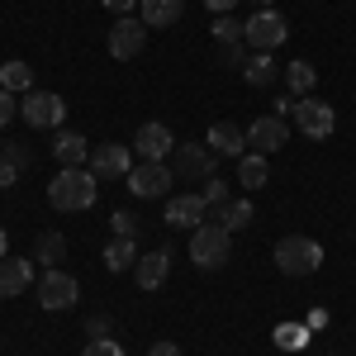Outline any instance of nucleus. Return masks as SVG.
I'll return each instance as SVG.
<instances>
[{
	"label": "nucleus",
	"instance_id": "1",
	"mask_svg": "<svg viewBox=\"0 0 356 356\" xmlns=\"http://www.w3.org/2000/svg\"><path fill=\"white\" fill-rule=\"evenodd\" d=\"M95 181L100 176L86 171V166H62L53 176V186H48V204H53L57 214H81V209H90L100 200V186Z\"/></svg>",
	"mask_w": 356,
	"mask_h": 356
},
{
	"label": "nucleus",
	"instance_id": "2",
	"mask_svg": "<svg viewBox=\"0 0 356 356\" xmlns=\"http://www.w3.org/2000/svg\"><path fill=\"white\" fill-rule=\"evenodd\" d=\"M275 266H280V275H290V280L314 275L318 266H323V247H318V238L290 233V238H280V243H275Z\"/></svg>",
	"mask_w": 356,
	"mask_h": 356
},
{
	"label": "nucleus",
	"instance_id": "3",
	"mask_svg": "<svg viewBox=\"0 0 356 356\" xmlns=\"http://www.w3.org/2000/svg\"><path fill=\"white\" fill-rule=\"evenodd\" d=\"M228 247H233V233L219 228V223H200L191 233V261L200 271H219L228 261Z\"/></svg>",
	"mask_w": 356,
	"mask_h": 356
},
{
	"label": "nucleus",
	"instance_id": "4",
	"mask_svg": "<svg viewBox=\"0 0 356 356\" xmlns=\"http://www.w3.org/2000/svg\"><path fill=\"white\" fill-rule=\"evenodd\" d=\"M285 38H290V24L280 19V10H257L243 24V43L252 53H275Z\"/></svg>",
	"mask_w": 356,
	"mask_h": 356
},
{
	"label": "nucleus",
	"instance_id": "5",
	"mask_svg": "<svg viewBox=\"0 0 356 356\" xmlns=\"http://www.w3.org/2000/svg\"><path fill=\"white\" fill-rule=\"evenodd\" d=\"M76 295H81L76 275L57 271V266H48V271L38 275V304H43L48 314H62V309H72V304H76Z\"/></svg>",
	"mask_w": 356,
	"mask_h": 356
},
{
	"label": "nucleus",
	"instance_id": "6",
	"mask_svg": "<svg viewBox=\"0 0 356 356\" xmlns=\"http://www.w3.org/2000/svg\"><path fill=\"white\" fill-rule=\"evenodd\" d=\"M19 114H24L29 129H57L67 105H62V95H53V90H29V95H19Z\"/></svg>",
	"mask_w": 356,
	"mask_h": 356
},
{
	"label": "nucleus",
	"instance_id": "7",
	"mask_svg": "<svg viewBox=\"0 0 356 356\" xmlns=\"http://www.w3.org/2000/svg\"><path fill=\"white\" fill-rule=\"evenodd\" d=\"M295 124H300L304 138L323 143V138H332V129H337V114H332V105H323L318 95H304L300 105H295Z\"/></svg>",
	"mask_w": 356,
	"mask_h": 356
},
{
	"label": "nucleus",
	"instance_id": "8",
	"mask_svg": "<svg viewBox=\"0 0 356 356\" xmlns=\"http://www.w3.org/2000/svg\"><path fill=\"white\" fill-rule=\"evenodd\" d=\"M290 143V124L280 119V114H261V119H252L247 124V147L252 152H261V157H271Z\"/></svg>",
	"mask_w": 356,
	"mask_h": 356
},
{
	"label": "nucleus",
	"instance_id": "9",
	"mask_svg": "<svg viewBox=\"0 0 356 356\" xmlns=\"http://www.w3.org/2000/svg\"><path fill=\"white\" fill-rule=\"evenodd\" d=\"M90 171L100 181H124L134 171V143H100L90 152Z\"/></svg>",
	"mask_w": 356,
	"mask_h": 356
},
{
	"label": "nucleus",
	"instance_id": "10",
	"mask_svg": "<svg viewBox=\"0 0 356 356\" xmlns=\"http://www.w3.org/2000/svg\"><path fill=\"white\" fill-rule=\"evenodd\" d=\"M219 171V152L209 147V143H181L176 147V176H186V181H209Z\"/></svg>",
	"mask_w": 356,
	"mask_h": 356
},
{
	"label": "nucleus",
	"instance_id": "11",
	"mask_svg": "<svg viewBox=\"0 0 356 356\" xmlns=\"http://www.w3.org/2000/svg\"><path fill=\"white\" fill-rule=\"evenodd\" d=\"M124 181H129V191H134L138 200H162L166 186H171V166L166 162H138Z\"/></svg>",
	"mask_w": 356,
	"mask_h": 356
},
{
	"label": "nucleus",
	"instance_id": "12",
	"mask_svg": "<svg viewBox=\"0 0 356 356\" xmlns=\"http://www.w3.org/2000/svg\"><path fill=\"white\" fill-rule=\"evenodd\" d=\"M143 43H147V24L143 19H114L110 29V57H119V62H129V57L143 53Z\"/></svg>",
	"mask_w": 356,
	"mask_h": 356
},
{
	"label": "nucleus",
	"instance_id": "13",
	"mask_svg": "<svg viewBox=\"0 0 356 356\" xmlns=\"http://www.w3.org/2000/svg\"><path fill=\"white\" fill-rule=\"evenodd\" d=\"M134 152L143 157V162H166V152H176V138H171V129L166 124H143L134 134Z\"/></svg>",
	"mask_w": 356,
	"mask_h": 356
},
{
	"label": "nucleus",
	"instance_id": "14",
	"mask_svg": "<svg viewBox=\"0 0 356 356\" xmlns=\"http://www.w3.org/2000/svg\"><path fill=\"white\" fill-rule=\"evenodd\" d=\"M209 219V204H204V195H176V200H166V223L171 228H200V223Z\"/></svg>",
	"mask_w": 356,
	"mask_h": 356
},
{
	"label": "nucleus",
	"instance_id": "15",
	"mask_svg": "<svg viewBox=\"0 0 356 356\" xmlns=\"http://www.w3.org/2000/svg\"><path fill=\"white\" fill-rule=\"evenodd\" d=\"M33 285V261L29 257H0V300H15Z\"/></svg>",
	"mask_w": 356,
	"mask_h": 356
},
{
	"label": "nucleus",
	"instance_id": "16",
	"mask_svg": "<svg viewBox=\"0 0 356 356\" xmlns=\"http://www.w3.org/2000/svg\"><path fill=\"white\" fill-rule=\"evenodd\" d=\"M166 275H171V252H147V257H138V266H134V280H138V290H162L166 285Z\"/></svg>",
	"mask_w": 356,
	"mask_h": 356
},
{
	"label": "nucleus",
	"instance_id": "17",
	"mask_svg": "<svg viewBox=\"0 0 356 356\" xmlns=\"http://www.w3.org/2000/svg\"><path fill=\"white\" fill-rule=\"evenodd\" d=\"M204 143H209L219 157H243L247 152V129H238L233 119H219V124L204 134Z\"/></svg>",
	"mask_w": 356,
	"mask_h": 356
},
{
	"label": "nucleus",
	"instance_id": "18",
	"mask_svg": "<svg viewBox=\"0 0 356 356\" xmlns=\"http://www.w3.org/2000/svg\"><path fill=\"white\" fill-rule=\"evenodd\" d=\"M186 15V0H138V19L147 29H171Z\"/></svg>",
	"mask_w": 356,
	"mask_h": 356
},
{
	"label": "nucleus",
	"instance_id": "19",
	"mask_svg": "<svg viewBox=\"0 0 356 356\" xmlns=\"http://www.w3.org/2000/svg\"><path fill=\"white\" fill-rule=\"evenodd\" d=\"M53 157H57L62 166H86V162H90V143H86L81 134H72V129H57Z\"/></svg>",
	"mask_w": 356,
	"mask_h": 356
},
{
	"label": "nucleus",
	"instance_id": "20",
	"mask_svg": "<svg viewBox=\"0 0 356 356\" xmlns=\"http://www.w3.org/2000/svg\"><path fill=\"white\" fill-rule=\"evenodd\" d=\"M209 214H214V223H219V228L238 233V228H247V223H252V200H228V204L209 209Z\"/></svg>",
	"mask_w": 356,
	"mask_h": 356
},
{
	"label": "nucleus",
	"instance_id": "21",
	"mask_svg": "<svg viewBox=\"0 0 356 356\" xmlns=\"http://www.w3.org/2000/svg\"><path fill=\"white\" fill-rule=\"evenodd\" d=\"M0 90L29 95V90H33V67H29V62H5V67H0Z\"/></svg>",
	"mask_w": 356,
	"mask_h": 356
},
{
	"label": "nucleus",
	"instance_id": "22",
	"mask_svg": "<svg viewBox=\"0 0 356 356\" xmlns=\"http://www.w3.org/2000/svg\"><path fill=\"white\" fill-rule=\"evenodd\" d=\"M100 257H105V266H110V271H129V266H138V247H134V238H110Z\"/></svg>",
	"mask_w": 356,
	"mask_h": 356
},
{
	"label": "nucleus",
	"instance_id": "23",
	"mask_svg": "<svg viewBox=\"0 0 356 356\" xmlns=\"http://www.w3.org/2000/svg\"><path fill=\"white\" fill-rule=\"evenodd\" d=\"M243 76H247V86H275L280 67L271 62V53H252V57L243 62Z\"/></svg>",
	"mask_w": 356,
	"mask_h": 356
},
{
	"label": "nucleus",
	"instance_id": "24",
	"mask_svg": "<svg viewBox=\"0 0 356 356\" xmlns=\"http://www.w3.org/2000/svg\"><path fill=\"white\" fill-rule=\"evenodd\" d=\"M238 181H243V191H261L266 186V157L261 152H243L238 157Z\"/></svg>",
	"mask_w": 356,
	"mask_h": 356
},
{
	"label": "nucleus",
	"instance_id": "25",
	"mask_svg": "<svg viewBox=\"0 0 356 356\" xmlns=\"http://www.w3.org/2000/svg\"><path fill=\"white\" fill-rule=\"evenodd\" d=\"M314 81H318V72H314V62H290V67H285V86H290V90H295V95H309V90H314Z\"/></svg>",
	"mask_w": 356,
	"mask_h": 356
},
{
	"label": "nucleus",
	"instance_id": "26",
	"mask_svg": "<svg viewBox=\"0 0 356 356\" xmlns=\"http://www.w3.org/2000/svg\"><path fill=\"white\" fill-rule=\"evenodd\" d=\"M33 257H38L43 266H57V261L67 257V238H62V233H38V243H33Z\"/></svg>",
	"mask_w": 356,
	"mask_h": 356
},
{
	"label": "nucleus",
	"instance_id": "27",
	"mask_svg": "<svg viewBox=\"0 0 356 356\" xmlns=\"http://www.w3.org/2000/svg\"><path fill=\"white\" fill-rule=\"evenodd\" d=\"M214 38H219L223 48H228V43H243V24H238L233 15H214Z\"/></svg>",
	"mask_w": 356,
	"mask_h": 356
},
{
	"label": "nucleus",
	"instance_id": "28",
	"mask_svg": "<svg viewBox=\"0 0 356 356\" xmlns=\"http://www.w3.org/2000/svg\"><path fill=\"white\" fill-rule=\"evenodd\" d=\"M304 332H309V328H300V323H280V328H275V347L300 352V347H304Z\"/></svg>",
	"mask_w": 356,
	"mask_h": 356
},
{
	"label": "nucleus",
	"instance_id": "29",
	"mask_svg": "<svg viewBox=\"0 0 356 356\" xmlns=\"http://www.w3.org/2000/svg\"><path fill=\"white\" fill-rule=\"evenodd\" d=\"M228 200H233V195H228V181L209 176V181H204V204H209V209H219V204H228Z\"/></svg>",
	"mask_w": 356,
	"mask_h": 356
},
{
	"label": "nucleus",
	"instance_id": "30",
	"mask_svg": "<svg viewBox=\"0 0 356 356\" xmlns=\"http://www.w3.org/2000/svg\"><path fill=\"white\" fill-rule=\"evenodd\" d=\"M81 356H124V347H119L114 337H90Z\"/></svg>",
	"mask_w": 356,
	"mask_h": 356
},
{
	"label": "nucleus",
	"instance_id": "31",
	"mask_svg": "<svg viewBox=\"0 0 356 356\" xmlns=\"http://www.w3.org/2000/svg\"><path fill=\"white\" fill-rule=\"evenodd\" d=\"M110 228H114V238H138V219L129 214V209H119L110 219Z\"/></svg>",
	"mask_w": 356,
	"mask_h": 356
},
{
	"label": "nucleus",
	"instance_id": "32",
	"mask_svg": "<svg viewBox=\"0 0 356 356\" xmlns=\"http://www.w3.org/2000/svg\"><path fill=\"white\" fill-rule=\"evenodd\" d=\"M247 57H252V53H247V43H228V48L219 53V62H223V67H243Z\"/></svg>",
	"mask_w": 356,
	"mask_h": 356
},
{
	"label": "nucleus",
	"instance_id": "33",
	"mask_svg": "<svg viewBox=\"0 0 356 356\" xmlns=\"http://www.w3.org/2000/svg\"><path fill=\"white\" fill-rule=\"evenodd\" d=\"M15 114H19V100H15L10 90H0V129H5V124H10Z\"/></svg>",
	"mask_w": 356,
	"mask_h": 356
},
{
	"label": "nucleus",
	"instance_id": "34",
	"mask_svg": "<svg viewBox=\"0 0 356 356\" xmlns=\"http://www.w3.org/2000/svg\"><path fill=\"white\" fill-rule=\"evenodd\" d=\"M0 162H10V166H29V147H19V143H5V157Z\"/></svg>",
	"mask_w": 356,
	"mask_h": 356
},
{
	"label": "nucleus",
	"instance_id": "35",
	"mask_svg": "<svg viewBox=\"0 0 356 356\" xmlns=\"http://www.w3.org/2000/svg\"><path fill=\"white\" fill-rule=\"evenodd\" d=\"M105 10H110V15H119V19H129V15L138 10V0H105Z\"/></svg>",
	"mask_w": 356,
	"mask_h": 356
},
{
	"label": "nucleus",
	"instance_id": "36",
	"mask_svg": "<svg viewBox=\"0 0 356 356\" xmlns=\"http://www.w3.org/2000/svg\"><path fill=\"white\" fill-rule=\"evenodd\" d=\"M19 181V166H10V162H0V191H10Z\"/></svg>",
	"mask_w": 356,
	"mask_h": 356
},
{
	"label": "nucleus",
	"instance_id": "37",
	"mask_svg": "<svg viewBox=\"0 0 356 356\" xmlns=\"http://www.w3.org/2000/svg\"><path fill=\"white\" fill-rule=\"evenodd\" d=\"M233 5L238 0H204V10H214V15H233Z\"/></svg>",
	"mask_w": 356,
	"mask_h": 356
},
{
	"label": "nucleus",
	"instance_id": "38",
	"mask_svg": "<svg viewBox=\"0 0 356 356\" xmlns=\"http://www.w3.org/2000/svg\"><path fill=\"white\" fill-rule=\"evenodd\" d=\"M147 356H181V347H176V342H157Z\"/></svg>",
	"mask_w": 356,
	"mask_h": 356
},
{
	"label": "nucleus",
	"instance_id": "39",
	"mask_svg": "<svg viewBox=\"0 0 356 356\" xmlns=\"http://www.w3.org/2000/svg\"><path fill=\"white\" fill-rule=\"evenodd\" d=\"M86 332H95V337H105V332H110V318H105V314H100V318H95V323H86Z\"/></svg>",
	"mask_w": 356,
	"mask_h": 356
},
{
	"label": "nucleus",
	"instance_id": "40",
	"mask_svg": "<svg viewBox=\"0 0 356 356\" xmlns=\"http://www.w3.org/2000/svg\"><path fill=\"white\" fill-rule=\"evenodd\" d=\"M252 5H257V10H271V0H252Z\"/></svg>",
	"mask_w": 356,
	"mask_h": 356
},
{
	"label": "nucleus",
	"instance_id": "41",
	"mask_svg": "<svg viewBox=\"0 0 356 356\" xmlns=\"http://www.w3.org/2000/svg\"><path fill=\"white\" fill-rule=\"evenodd\" d=\"M0 257H5V228H0Z\"/></svg>",
	"mask_w": 356,
	"mask_h": 356
}]
</instances>
